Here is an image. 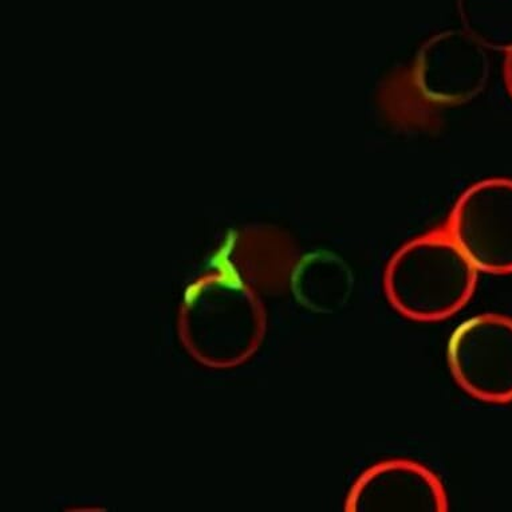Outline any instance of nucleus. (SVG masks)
I'll return each mask as SVG.
<instances>
[{
	"mask_svg": "<svg viewBox=\"0 0 512 512\" xmlns=\"http://www.w3.org/2000/svg\"><path fill=\"white\" fill-rule=\"evenodd\" d=\"M463 30L484 49H512V0H456Z\"/></svg>",
	"mask_w": 512,
	"mask_h": 512,
	"instance_id": "nucleus-7",
	"label": "nucleus"
},
{
	"mask_svg": "<svg viewBox=\"0 0 512 512\" xmlns=\"http://www.w3.org/2000/svg\"><path fill=\"white\" fill-rule=\"evenodd\" d=\"M200 293H202V285L200 283H196L194 286H189L187 291H185V303L188 306L194 305L196 299L199 298Z\"/></svg>",
	"mask_w": 512,
	"mask_h": 512,
	"instance_id": "nucleus-9",
	"label": "nucleus"
},
{
	"mask_svg": "<svg viewBox=\"0 0 512 512\" xmlns=\"http://www.w3.org/2000/svg\"><path fill=\"white\" fill-rule=\"evenodd\" d=\"M491 76L488 50L464 30H445L427 39L407 68L380 90V105L396 125L429 129L448 109L474 101Z\"/></svg>",
	"mask_w": 512,
	"mask_h": 512,
	"instance_id": "nucleus-1",
	"label": "nucleus"
},
{
	"mask_svg": "<svg viewBox=\"0 0 512 512\" xmlns=\"http://www.w3.org/2000/svg\"><path fill=\"white\" fill-rule=\"evenodd\" d=\"M293 289L298 301L319 314H336L348 305L354 274L342 256L317 250L303 256L295 267Z\"/></svg>",
	"mask_w": 512,
	"mask_h": 512,
	"instance_id": "nucleus-6",
	"label": "nucleus"
},
{
	"mask_svg": "<svg viewBox=\"0 0 512 512\" xmlns=\"http://www.w3.org/2000/svg\"><path fill=\"white\" fill-rule=\"evenodd\" d=\"M458 387L487 404L512 403V318L486 313L463 321L447 346Z\"/></svg>",
	"mask_w": 512,
	"mask_h": 512,
	"instance_id": "nucleus-3",
	"label": "nucleus"
},
{
	"mask_svg": "<svg viewBox=\"0 0 512 512\" xmlns=\"http://www.w3.org/2000/svg\"><path fill=\"white\" fill-rule=\"evenodd\" d=\"M478 269L445 227L403 244L391 256L382 290L392 309L421 324L454 317L471 301Z\"/></svg>",
	"mask_w": 512,
	"mask_h": 512,
	"instance_id": "nucleus-2",
	"label": "nucleus"
},
{
	"mask_svg": "<svg viewBox=\"0 0 512 512\" xmlns=\"http://www.w3.org/2000/svg\"><path fill=\"white\" fill-rule=\"evenodd\" d=\"M444 227L478 271L512 274V179L476 181L456 200Z\"/></svg>",
	"mask_w": 512,
	"mask_h": 512,
	"instance_id": "nucleus-4",
	"label": "nucleus"
},
{
	"mask_svg": "<svg viewBox=\"0 0 512 512\" xmlns=\"http://www.w3.org/2000/svg\"><path fill=\"white\" fill-rule=\"evenodd\" d=\"M504 54H506L503 63L504 85H506L507 92L512 98V49L508 50L507 53Z\"/></svg>",
	"mask_w": 512,
	"mask_h": 512,
	"instance_id": "nucleus-8",
	"label": "nucleus"
},
{
	"mask_svg": "<svg viewBox=\"0 0 512 512\" xmlns=\"http://www.w3.org/2000/svg\"><path fill=\"white\" fill-rule=\"evenodd\" d=\"M346 512H447L450 500L439 476L415 460L373 464L352 484Z\"/></svg>",
	"mask_w": 512,
	"mask_h": 512,
	"instance_id": "nucleus-5",
	"label": "nucleus"
}]
</instances>
